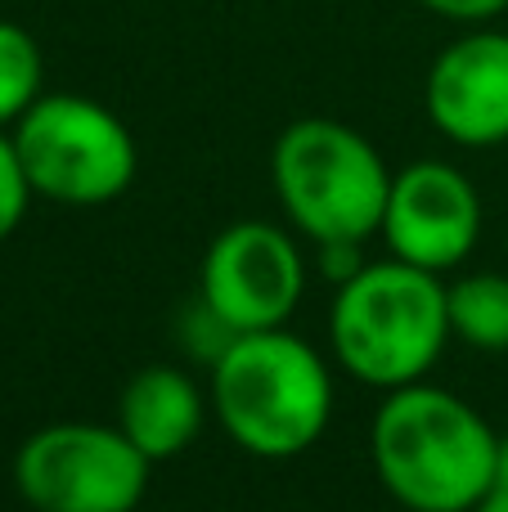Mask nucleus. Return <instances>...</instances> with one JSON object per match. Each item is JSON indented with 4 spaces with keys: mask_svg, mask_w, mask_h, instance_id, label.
<instances>
[{
    "mask_svg": "<svg viewBox=\"0 0 508 512\" xmlns=\"http://www.w3.org/2000/svg\"><path fill=\"white\" fill-rule=\"evenodd\" d=\"M383 490L410 512H473L495 486L500 436L455 391L410 382L383 396L369 427Z\"/></svg>",
    "mask_w": 508,
    "mask_h": 512,
    "instance_id": "obj_1",
    "label": "nucleus"
},
{
    "mask_svg": "<svg viewBox=\"0 0 508 512\" xmlns=\"http://www.w3.org/2000/svg\"><path fill=\"white\" fill-rule=\"evenodd\" d=\"M212 405L225 436L252 459H297L333 418V373L288 328L234 333L212 360Z\"/></svg>",
    "mask_w": 508,
    "mask_h": 512,
    "instance_id": "obj_2",
    "label": "nucleus"
},
{
    "mask_svg": "<svg viewBox=\"0 0 508 512\" xmlns=\"http://www.w3.org/2000/svg\"><path fill=\"white\" fill-rule=\"evenodd\" d=\"M329 342L338 364L365 387L396 391L423 382L450 342L441 274L387 256L365 261L329 306Z\"/></svg>",
    "mask_w": 508,
    "mask_h": 512,
    "instance_id": "obj_3",
    "label": "nucleus"
},
{
    "mask_svg": "<svg viewBox=\"0 0 508 512\" xmlns=\"http://www.w3.org/2000/svg\"><path fill=\"white\" fill-rule=\"evenodd\" d=\"M270 180L288 225L320 243H365L378 234L392 189L383 153L347 122L302 117L270 149Z\"/></svg>",
    "mask_w": 508,
    "mask_h": 512,
    "instance_id": "obj_4",
    "label": "nucleus"
},
{
    "mask_svg": "<svg viewBox=\"0 0 508 512\" xmlns=\"http://www.w3.org/2000/svg\"><path fill=\"white\" fill-rule=\"evenodd\" d=\"M36 198L59 207H104L135 185L140 149L108 104L86 95H41L9 131Z\"/></svg>",
    "mask_w": 508,
    "mask_h": 512,
    "instance_id": "obj_5",
    "label": "nucleus"
},
{
    "mask_svg": "<svg viewBox=\"0 0 508 512\" xmlns=\"http://www.w3.org/2000/svg\"><path fill=\"white\" fill-rule=\"evenodd\" d=\"M153 463L108 423H50L14 454V486L36 512H135Z\"/></svg>",
    "mask_w": 508,
    "mask_h": 512,
    "instance_id": "obj_6",
    "label": "nucleus"
},
{
    "mask_svg": "<svg viewBox=\"0 0 508 512\" xmlns=\"http://www.w3.org/2000/svg\"><path fill=\"white\" fill-rule=\"evenodd\" d=\"M306 292L302 248L284 225L234 221L207 243L198 265V306L225 333L284 328Z\"/></svg>",
    "mask_w": 508,
    "mask_h": 512,
    "instance_id": "obj_7",
    "label": "nucleus"
},
{
    "mask_svg": "<svg viewBox=\"0 0 508 512\" xmlns=\"http://www.w3.org/2000/svg\"><path fill=\"white\" fill-rule=\"evenodd\" d=\"M378 234H383L387 252L419 270H455L468 261V252L477 248V234H482L477 185L450 162H410V167L392 171Z\"/></svg>",
    "mask_w": 508,
    "mask_h": 512,
    "instance_id": "obj_8",
    "label": "nucleus"
},
{
    "mask_svg": "<svg viewBox=\"0 0 508 512\" xmlns=\"http://www.w3.org/2000/svg\"><path fill=\"white\" fill-rule=\"evenodd\" d=\"M428 117L464 149H495L508 140V32L477 27L432 59Z\"/></svg>",
    "mask_w": 508,
    "mask_h": 512,
    "instance_id": "obj_9",
    "label": "nucleus"
},
{
    "mask_svg": "<svg viewBox=\"0 0 508 512\" xmlns=\"http://www.w3.org/2000/svg\"><path fill=\"white\" fill-rule=\"evenodd\" d=\"M207 418V400L185 369L144 364L126 378L117 400V427L149 463H167L198 441Z\"/></svg>",
    "mask_w": 508,
    "mask_h": 512,
    "instance_id": "obj_10",
    "label": "nucleus"
},
{
    "mask_svg": "<svg viewBox=\"0 0 508 512\" xmlns=\"http://www.w3.org/2000/svg\"><path fill=\"white\" fill-rule=\"evenodd\" d=\"M446 310L450 337L486 355L508 351V274H464L446 283Z\"/></svg>",
    "mask_w": 508,
    "mask_h": 512,
    "instance_id": "obj_11",
    "label": "nucleus"
},
{
    "mask_svg": "<svg viewBox=\"0 0 508 512\" xmlns=\"http://www.w3.org/2000/svg\"><path fill=\"white\" fill-rule=\"evenodd\" d=\"M45 59L27 27L0 18V126H14L45 95Z\"/></svg>",
    "mask_w": 508,
    "mask_h": 512,
    "instance_id": "obj_12",
    "label": "nucleus"
},
{
    "mask_svg": "<svg viewBox=\"0 0 508 512\" xmlns=\"http://www.w3.org/2000/svg\"><path fill=\"white\" fill-rule=\"evenodd\" d=\"M27 203H32V185H27V176H23L14 140H9L5 126H0V243L23 225Z\"/></svg>",
    "mask_w": 508,
    "mask_h": 512,
    "instance_id": "obj_13",
    "label": "nucleus"
},
{
    "mask_svg": "<svg viewBox=\"0 0 508 512\" xmlns=\"http://www.w3.org/2000/svg\"><path fill=\"white\" fill-rule=\"evenodd\" d=\"M419 5L450 18V23H491L495 14L508 9V0H419Z\"/></svg>",
    "mask_w": 508,
    "mask_h": 512,
    "instance_id": "obj_14",
    "label": "nucleus"
},
{
    "mask_svg": "<svg viewBox=\"0 0 508 512\" xmlns=\"http://www.w3.org/2000/svg\"><path fill=\"white\" fill-rule=\"evenodd\" d=\"M360 248H365V243H320V265H324V274H329L333 283H347L351 274L365 265Z\"/></svg>",
    "mask_w": 508,
    "mask_h": 512,
    "instance_id": "obj_15",
    "label": "nucleus"
},
{
    "mask_svg": "<svg viewBox=\"0 0 508 512\" xmlns=\"http://www.w3.org/2000/svg\"><path fill=\"white\" fill-rule=\"evenodd\" d=\"M473 512H508V490L504 486H491L482 495V504H477Z\"/></svg>",
    "mask_w": 508,
    "mask_h": 512,
    "instance_id": "obj_16",
    "label": "nucleus"
},
{
    "mask_svg": "<svg viewBox=\"0 0 508 512\" xmlns=\"http://www.w3.org/2000/svg\"><path fill=\"white\" fill-rule=\"evenodd\" d=\"M495 486L508 490V432L500 436V450H495Z\"/></svg>",
    "mask_w": 508,
    "mask_h": 512,
    "instance_id": "obj_17",
    "label": "nucleus"
}]
</instances>
